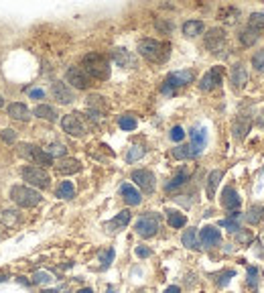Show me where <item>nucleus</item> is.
<instances>
[{"label":"nucleus","instance_id":"obj_46","mask_svg":"<svg viewBox=\"0 0 264 293\" xmlns=\"http://www.w3.org/2000/svg\"><path fill=\"white\" fill-rule=\"evenodd\" d=\"M236 240L242 242V244H248V242L252 240V234L246 232V230H240V232H236Z\"/></svg>","mask_w":264,"mask_h":293},{"label":"nucleus","instance_id":"obj_8","mask_svg":"<svg viewBox=\"0 0 264 293\" xmlns=\"http://www.w3.org/2000/svg\"><path fill=\"white\" fill-rule=\"evenodd\" d=\"M205 47L214 55L224 53V49H226V33H224V29H218V27L209 29L207 35H205Z\"/></svg>","mask_w":264,"mask_h":293},{"label":"nucleus","instance_id":"obj_32","mask_svg":"<svg viewBox=\"0 0 264 293\" xmlns=\"http://www.w3.org/2000/svg\"><path fill=\"white\" fill-rule=\"evenodd\" d=\"M238 17H240V11H238V9H234V7H228V9L220 11V19H222L224 23H228V25H234Z\"/></svg>","mask_w":264,"mask_h":293},{"label":"nucleus","instance_id":"obj_15","mask_svg":"<svg viewBox=\"0 0 264 293\" xmlns=\"http://www.w3.org/2000/svg\"><path fill=\"white\" fill-rule=\"evenodd\" d=\"M112 61L116 63V65H120V67H136V57L128 51V49H124V47H116V49H112Z\"/></svg>","mask_w":264,"mask_h":293},{"label":"nucleus","instance_id":"obj_41","mask_svg":"<svg viewBox=\"0 0 264 293\" xmlns=\"http://www.w3.org/2000/svg\"><path fill=\"white\" fill-rule=\"evenodd\" d=\"M262 206H254V208H250V212L246 214V220L250 222V224H256L260 218H262Z\"/></svg>","mask_w":264,"mask_h":293},{"label":"nucleus","instance_id":"obj_56","mask_svg":"<svg viewBox=\"0 0 264 293\" xmlns=\"http://www.w3.org/2000/svg\"><path fill=\"white\" fill-rule=\"evenodd\" d=\"M106 293H116V291H114V289H112V287H110V289H108V291H106Z\"/></svg>","mask_w":264,"mask_h":293},{"label":"nucleus","instance_id":"obj_29","mask_svg":"<svg viewBox=\"0 0 264 293\" xmlns=\"http://www.w3.org/2000/svg\"><path fill=\"white\" fill-rule=\"evenodd\" d=\"M248 29H252L258 35H264V15L262 13H252L248 19Z\"/></svg>","mask_w":264,"mask_h":293},{"label":"nucleus","instance_id":"obj_12","mask_svg":"<svg viewBox=\"0 0 264 293\" xmlns=\"http://www.w3.org/2000/svg\"><path fill=\"white\" fill-rule=\"evenodd\" d=\"M222 74H224V67H220V65H216V67H211L203 78H201V84H199V88L203 90V92H209V90H214V88H218L220 84H222Z\"/></svg>","mask_w":264,"mask_h":293},{"label":"nucleus","instance_id":"obj_50","mask_svg":"<svg viewBox=\"0 0 264 293\" xmlns=\"http://www.w3.org/2000/svg\"><path fill=\"white\" fill-rule=\"evenodd\" d=\"M29 96H31V98H43V96H45V92H43V90H31V92H29Z\"/></svg>","mask_w":264,"mask_h":293},{"label":"nucleus","instance_id":"obj_7","mask_svg":"<svg viewBox=\"0 0 264 293\" xmlns=\"http://www.w3.org/2000/svg\"><path fill=\"white\" fill-rule=\"evenodd\" d=\"M134 230H136V234L142 236V238L154 236L156 230H158V216H156V214H150V212L144 214V216H140V218L136 220V224H134Z\"/></svg>","mask_w":264,"mask_h":293},{"label":"nucleus","instance_id":"obj_38","mask_svg":"<svg viewBox=\"0 0 264 293\" xmlns=\"http://www.w3.org/2000/svg\"><path fill=\"white\" fill-rule=\"evenodd\" d=\"M114 261V249H106L102 255H100V269H108L110 267V263Z\"/></svg>","mask_w":264,"mask_h":293},{"label":"nucleus","instance_id":"obj_3","mask_svg":"<svg viewBox=\"0 0 264 293\" xmlns=\"http://www.w3.org/2000/svg\"><path fill=\"white\" fill-rule=\"evenodd\" d=\"M11 198H13V202L17 204V206H21V208H35V206H39L41 204V193L37 191V189H33V187H29V185H15L13 189H11Z\"/></svg>","mask_w":264,"mask_h":293},{"label":"nucleus","instance_id":"obj_53","mask_svg":"<svg viewBox=\"0 0 264 293\" xmlns=\"http://www.w3.org/2000/svg\"><path fill=\"white\" fill-rule=\"evenodd\" d=\"M77 293H94V289H90V287H83V289H79Z\"/></svg>","mask_w":264,"mask_h":293},{"label":"nucleus","instance_id":"obj_11","mask_svg":"<svg viewBox=\"0 0 264 293\" xmlns=\"http://www.w3.org/2000/svg\"><path fill=\"white\" fill-rule=\"evenodd\" d=\"M65 80H67V84H71L77 90H87L90 88V78L81 67H69L67 74H65Z\"/></svg>","mask_w":264,"mask_h":293},{"label":"nucleus","instance_id":"obj_9","mask_svg":"<svg viewBox=\"0 0 264 293\" xmlns=\"http://www.w3.org/2000/svg\"><path fill=\"white\" fill-rule=\"evenodd\" d=\"M61 126L71 136H83L85 134V124L81 120V114H65L61 118Z\"/></svg>","mask_w":264,"mask_h":293},{"label":"nucleus","instance_id":"obj_21","mask_svg":"<svg viewBox=\"0 0 264 293\" xmlns=\"http://www.w3.org/2000/svg\"><path fill=\"white\" fill-rule=\"evenodd\" d=\"M171 155H173L177 161H187V159H195V157L201 155V153L195 151L193 146H191V142H189V144H179V146H175V149L171 151Z\"/></svg>","mask_w":264,"mask_h":293},{"label":"nucleus","instance_id":"obj_49","mask_svg":"<svg viewBox=\"0 0 264 293\" xmlns=\"http://www.w3.org/2000/svg\"><path fill=\"white\" fill-rule=\"evenodd\" d=\"M136 257H140V259L150 257V249H146V247H136Z\"/></svg>","mask_w":264,"mask_h":293},{"label":"nucleus","instance_id":"obj_44","mask_svg":"<svg viewBox=\"0 0 264 293\" xmlns=\"http://www.w3.org/2000/svg\"><path fill=\"white\" fill-rule=\"evenodd\" d=\"M171 138H173L175 142H181V140L185 138V130H183V126H173V128H171Z\"/></svg>","mask_w":264,"mask_h":293},{"label":"nucleus","instance_id":"obj_28","mask_svg":"<svg viewBox=\"0 0 264 293\" xmlns=\"http://www.w3.org/2000/svg\"><path fill=\"white\" fill-rule=\"evenodd\" d=\"M222 177H224V173L218 171V169L209 173V177H207V198H214V195H216V189H218Z\"/></svg>","mask_w":264,"mask_h":293},{"label":"nucleus","instance_id":"obj_55","mask_svg":"<svg viewBox=\"0 0 264 293\" xmlns=\"http://www.w3.org/2000/svg\"><path fill=\"white\" fill-rule=\"evenodd\" d=\"M3 106H5V98H3V96H0V108H3Z\"/></svg>","mask_w":264,"mask_h":293},{"label":"nucleus","instance_id":"obj_10","mask_svg":"<svg viewBox=\"0 0 264 293\" xmlns=\"http://www.w3.org/2000/svg\"><path fill=\"white\" fill-rule=\"evenodd\" d=\"M132 181L142 189V193H152L156 187V179L152 175V171L148 169H136L132 171Z\"/></svg>","mask_w":264,"mask_h":293},{"label":"nucleus","instance_id":"obj_2","mask_svg":"<svg viewBox=\"0 0 264 293\" xmlns=\"http://www.w3.org/2000/svg\"><path fill=\"white\" fill-rule=\"evenodd\" d=\"M81 69L87 74V78L94 80H108L110 78V59L102 53H87L81 59Z\"/></svg>","mask_w":264,"mask_h":293},{"label":"nucleus","instance_id":"obj_26","mask_svg":"<svg viewBox=\"0 0 264 293\" xmlns=\"http://www.w3.org/2000/svg\"><path fill=\"white\" fill-rule=\"evenodd\" d=\"M201 33H203V23H201V21L191 19V21L183 23V35H185V37L193 39V37H197V35H201Z\"/></svg>","mask_w":264,"mask_h":293},{"label":"nucleus","instance_id":"obj_31","mask_svg":"<svg viewBox=\"0 0 264 293\" xmlns=\"http://www.w3.org/2000/svg\"><path fill=\"white\" fill-rule=\"evenodd\" d=\"M73 195H75V187H73L71 181H63V183L57 187V198H61V200H71Z\"/></svg>","mask_w":264,"mask_h":293},{"label":"nucleus","instance_id":"obj_1","mask_svg":"<svg viewBox=\"0 0 264 293\" xmlns=\"http://www.w3.org/2000/svg\"><path fill=\"white\" fill-rule=\"evenodd\" d=\"M138 53L150 63H165L171 55V45L156 39H142L138 43Z\"/></svg>","mask_w":264,"mask_h":293},{"label":"nucleus","instance_id":"obj_43","mask_svg":"<svg viewBox=\"0 0 264 293\" xmlns=\"http://www.w3.org/2000/svg\"><path fill=\"white\" fill-rule=\"evenodd\" d=\"M252 65L256 71H262L264 74V49H260V51L252 57Z\"/></svg>","mask_w":264,"mask_h":293},{"label":"nucleus","instance_id":"obj_4","mask_svg":"<svg viewBox=\"0 0 264 293\" xmlns=\"http://www.w3.org/2000/svg\"><path fill=\"white\" fill-rule=\"evenodd\" d=\"M21 175H23V179H25L29 185H35V187H41V189L49 187V183H51L49 173H47L43 167H37V165H27V167H23V169H21Z\"/></svg>","mask_w":264,"mask_h":293},{"label":"nucleus","instance_id":"obj_52","mask_svg":"<svg viewBox=\"0 0 264 293\" xmlns=\"http://www.w3.org/2000/svg\"><path fill=\"white\" fill-rule=\"evenodd\" d=\"M156 27H158V29H163L165 33H169V31H171V25H163V23H156Z\"/></svg>","mask_w":264,"mask_h":293},{"label":"nucleus","instance_id":"obj_45","mask_svg":"<svg viewBox=\"0 0 264 293\" xmlns=\"http://www.w3.org/2000/svg\"><path fill=\"white\" fill-rule=\"evenodd\" d=\"M256 283H258V271H256V267H248V285L254 289Z\"/></svg>","mask_w":264,"mask_h":293},{"label":"nucleus","instance_id":"obj_5","mask_svg":"<svg viewBox=\"0 0 264 293\" xmlns=\"http://www.w3.org/2000/svg\"><path fill=\"white\" fill-rule=\"evenodd\" d=\"M193 71L191 69H181V71H173V74H169L167 76V80H165V84H163V88H161V92L163 94H173L177 88H183V86H187V84H191L193 82Z\"/></svg>","mask_w":264,"mask_h":293},{"label":"nucleus","instance_id":"obj_6","mask_svg":"<svg viewBox=\"0 0 264 293\" xmlns=\"http://www.w3.org/2000/svg\"><path fill=\"white\" fill-rule=\"evenodd\" d=\"M21 155H23L25 159H29V161L41 165V167L53 165V157H51L47 151L39 149V146H33V144H23V146H21Z\"/></svg>","mask_w":264,"mask_h":293},{"label":"nucleus","instance_id":"obj_14","mask_svg":"<svg viewBox=\"0 0 264 293\" xmlns=\"http://www.w3.org/2000/svg\"><path fill=\"white\" fill-rule=\"evenodd\" d=\"M51 94L59 104H71L73 102V92L65 82H55L51 86Z\"/></svg>","mask_w":264,"mask_h":293},{"label":"nucleus","instance_id":"obj_25","mask_svg":"<svg viewBox=\"0 0 264 293\" xmlns=\"http://www.w3.org/2000/svg\"><path fill=\"white\" fill-rule=\"evenodd\" d=\"M9 116L15 118V120H29V118H31V112H29L27 104H23V102H13V104L9 106Z\"/></svg>","mask_w":264,"mask_h":293},{"label":"nucleus","instance_id":"obj_36","mask_svg":"<svg viewBox=\"0 0 264 293\" xmlns=\"http://www.w3.org/2000/svg\"><path fill=\"white\" fill-rule=\"evenodd\" d=\"M226 230H230V232H240L242 228H240V222H238V214H232L230 218H224L222 222H220Z\"/></svg>","mask_w":264,"mask_h":293},{"label":"nucleus","instance_id":"obj_17","mask_svg":"<svg viewBox=\"0 0 264 293\" xmlns=\"http://www.w3.org/2000/svg\"><path fill=\"white\" fill-rule=\"evenodd\" d=\"M230 82H232V86H234L236 90L246 88V84H248V71H246V67H244L242 63H236V65L230 69Z\"/></svg>","mask_w":264,"mask_h":293},{"label":"nucleus","instance_id":"obj_47","mask_svg":"<svg viewBox=\"0 0 264 293\" xmlns=\"http://www.w3.org/2000/svg\"><path fill=\"white\" fill-rule=\"evenodd\" d=\"M15 138H17V134H15V130H11V128H7V130H3V140H7V142H15Z\"/></svg>","mask_w":264,"mask_h":293},{"label":"nucleus","instance_id":"obj_27","mask_svg":"<svg viewBox=\"0 0 264 293\" xmlns=\"http://www.w3.org/2000/svg\"><path fill=\"white\" fill-rule=\"evenodd\" d=\"M33 114H35L37 118H43V120H49V122L57 120V112H55V108H53V106H47V104H39V106L33 110Z\"/></svg>","mask_w":264,"mask_h":293},{"label":"nucleus","instance_id":"obj_13","mask_svg":"<svg viewBox=\"0 0 264 293\" xmlns=\"http://www.w3.org/2000/svg\"><path fill=\"white\" fill-rule=\"evenodd\" d=\"M199 242L203 244V247L211 249V247H216V244L222 242V232L216 226H203L201 232H199Z\"/></svg>","mask_w":264,"mask_h":293},{"label":"nucleus","instance_id":"obj_40","mask_svg":"<svg viewBox=\"0 0 264 293\" xmlns=\"http://www.w3.org/2000/svg\"><path fill=\"white\" fill-rule=\"evenodd\" d=\"M118 126H120L122 130H134V128H136V118H134V116H120Z\"/></svg>","mask_w":264,"mask_h":293},{"label":"nucleus","instance_id":"obj_20","mask_svg":"<svg viewBox=\"0 0 264 293\" xmlns=\"http://www.w3.org/2000/svg\"><path fill=\"white\" fill-rule=\"evenodd\" d=\"M130 212L128 210H122L120 214H116L108 224H106V228H108L110 232H118V230H124L128 224H130Z\"/></svg>","mask_w":264,"mask_h":293},{"label":"nucleus","instance_id":"obj_19","mask_svg":"<svg viewBox=\"0 0 264 293\" xmlns=\"http://www.w3.org/2000/svg\"><path fill=\"white\" fill-rule=\"evenodd\" d=\"M120 193H122V198H124V202H126L128 206H138V204L142 202L140 191H138L134 185H130V183H124V185L120 187Z\"/></svg>","mask_w":264,"mask_h":293},{"label":"nucleus","instance_id":"obj_51","mask_svg":"<svg viewBox=\"0 0 264 293\" xmlns=\"http://www.w3.org/2000/svg\"><path fill=\"white\" fill-rule=\"evenodd\" d=\"M165 293H181V289H179L177 285H171V287L165 289Z\"/></svg>","mask_w":264,"mask_h":293},{"label":"nucleus","instance_id":"obj_23","mask_svg":"<svg viewBox=\"0 0 264 293\" xmlns=\"http://www.w3.org/2000/svg\"><path fill=\"white\" fill-rule=\"evenodd\" d=\"M77 171H81V163L77 159H61L57 163V173L59 175H73Z\"/></svg>","mask_w":264,"mask_h":293},{"label":"nucleus","instance_id":"obj_16","mask_svg":"<svg viewBox=\"0 0 264 293\" xmlns=\"http://www.w3.org/2000/svg\"><path fill=\"white\" fill-rule=\"evenodd\" d=\"M240 204H242V200H240L238 191L232 185H226L224 191H222V206L228 208V210H238Z\"/></svg>","mask_w":264,"mask_h":293},{"label":"nucleus","instance_id":"obj_18","mask_svg":"<svg viewBox=\"0 0 264 293\" xmlns=\"http://www.w3.org/2000/svg\"><path fill=\"white\" fill-rule=\"evenodd\" d=\"M250 126H252V120L248 118V116H238L236 120H234V124H232V132H234V138L236 140H244L246 138V134H248V130H250Z\"/></svg>","mask_w":264,"mask_h":293},{"label":"nucleus","instance_id":"obj_33","mask_svg":"<svg viewBox=\"0 0 264 293\" xmlns=\"http://www.w3.org/2000/svg\"><path fill=\"white\" fill-rule=\"evenodd\" d=\"M258 39H260V35H258V33H254L252 29H248V27H246V29L240 33V43H242V45H246V47L254 45Z\"/></svg>","mask_w":264,"mask_h":293},{"label":"nucleus","instance_id":"obj_22","mask_svg":"<svg viewBox=\"0 0 264 293\" xmlns=\"http://www.w3.org/2000/svg\"><path fill=\"white\" fill-rule=\"evenodd\" d=\"M191 146L195 151H203V146H205V142H207V130L205 128H199V126H195V128H191Z\"/></svg>","mask_w":264,"mask_h":293},{"label":"nucleus","instance_id":"obj_24","mask_svg":"<svg viewBox=\"0 0 264 293\" xmlns=\"http://www.w3.org/2000/svg\"><path fill=\"white\" fill-rule=\"evenodd\" d=\"M181 242H183V247H187V249H193V251H199V249H201L199 234H197V230H195V228H189V230H185V232H183V236H181Z\"/></svg>","mask_w":264,"mask_h":293},{"label":"nucleus","instance_id":"obj_37","mask_svg":"<svg viewBox=\"0 0 264 293\" xmlns=\"http://www.w3.org/2000/svg\"><path fill=\"white\" fill-rule=\"evenodd\" d=\"M87 106L94 108V112H98V114L104 112V108H106V106H104V98H100V96H90V98H87Z\"/></svg>","mask_w":264,"mask_h":293},{"label":"nucleus","instance_id":"obj_48","mask_svg":"<svg viewBox=\"0 0 264 293\" xmlns=\"http://www.w3.org/2000/svg\"><path fill=\"white\" fill-rule=\"evenodd\" d=\"M49 281H51L49 273H37L35 275V283H49Z\"/></svg>","mask_w":264,"mask_h":293},{"label":"nucleus","instance_id":"obj_42","mask_svg":"<svg viewBox=\"0 0 264 293\" xmlns=\"http://www.w3.org/2000/svg\"><path fill=\"white\" fill-rule=\"evenodd\" d=\"M51 157H65V153H67V149H65V144H59V142H55V144H51L49 146V151H47Z\"/></svg>","mask_w":264,"mask_h":293},{"label":"nucleus","instance_id":"obj_54","mask_svg":"<svg viewBox=\"0 0 264 293\" xmlns=\"http://www.w3.org/2000/svg\"><path fill=\"white\" fill-rule=\"evenodd\" d=\"M258 124H262V126H264V110H262V116L258 118Z\"/></svg>","mask_w":264,"mask_h":293},{"label":"nucleus","instance_id":"obj_30","mask_svg":"<svg viewBox=\"0 0 264 293\" xmlns=\"http://www.w3.org/2000/svg\"><path fill=\"white\" fill-rule=\"evenodd\" d=\"M167 220H169V226H173V228H183V226L187 224L185 214H181V212H177V210H169V212H167Z\"/></svg>","mask_w":264,"mask_h":293},{"label":"nucleus","instance_id":"obj_39","mask_svg":"<svg viewBox=\"0 0 264 293\" xmlns=\"http://www.w3.org/2000/svg\"><path fill=\"white\" fill-rule=\"evenodd\" d=\"M142 155H144V149H142V146H130L128 153H126V161H128V163H134V161H138Z\"/></svg>","mask_w":264,"mask_h":293},{"label":"nucleus","instance_id":"obj_34","mask_svg":"<svg viewBox=\"0 0 264 293\" xmlns=\"http://www.w3.org/2000/svg\"><path fill=\"white\" fill-rule=\"evenodd\" d=\"M187 179H189V171H187V169H181V171H179V173H177V175H175V177L167 183V191H171V189H175V187L183 185Z\"/></svg>","mask_w":264,"mask_h":293},{"label":"nucleus","instance_id":"obj_35","mask_svg":"<svg viewBox=\"0 0 264 293\" xmlns=\"http://www.w3.org/2000/svg\"><path fill=\"white\" fill-rule=\"evenodd\" d=\"M0 218H3V222H5V226H7V228L17 226V224H19V220H21V216H19L15 210H5L3 214H0Z\"/></svg>","mask_w":264,"mask_h":293}]
</instances>
